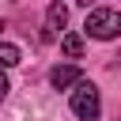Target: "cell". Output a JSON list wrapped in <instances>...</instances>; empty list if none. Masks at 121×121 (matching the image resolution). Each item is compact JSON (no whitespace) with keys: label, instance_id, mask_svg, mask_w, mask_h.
I'll return each instance as SVG.
<instances>
[{"label":"cell","instance_id":"3957f363","mask_svg":"<svg viewBox=\"0 0 121 121\" xmlns=\"http://www.w3.org/2000/svg\"><path fill=\"white\" fill-rule=\"evenodd\" d=\"M64 23H68V8H64L60 0H53V4H49V11H45V30H42V38H45V42H53V38L64 30Z\"/></svg>","mask_w":121,"mask_h":121},{"label":"cell","instance_id":"8992f818","mask_svg":"<svg viewBox=\"0 0 121 121\" xmlns=\"http://www.w3.org/2000/svg\"><path fill=\"white\" fill-rule=\"evenodd\" d=\"M19 45H8V42H0V68H11V64H19Z\"/></svg>","mask_w":121,"mask_h":121},{"label":"cell","instance_id":"277c9868","mask_svg":"<svg viewBox=\"0 0 121 121\" xmlns=\"http://www.w3.org/2000/svg\"><path fill=\"white\" fill-rule=\"evenodd\" d=\"M49 83H53L57 91H64V87H72V83H83V72H79L76 64H57V68L49 72Z\"/></svg>","mask_w":121,"mask_h":121},{"label":"cell","instance_id":"7a4b0ae2","mask_svg":"<svg viewBox=\"0 0 121 121\" xmlns=\"http://www.w3.org/2000/svg\"><path fill=\"white\" fill-rule=\"evenodd\" d=\"M72 110H76V117L79 121H95L98 117V110H102V102H98V91H95V83H79L76 87V95H72Z\"/></svg>","mask_w":121,"mask_h":121},{"label":"cell","instance_id":"52a82bcc","mask_svg":"<svg viewBox=\"0 0 121 121\" xmlns=\"http://www.w3.org/2000/svg\"><path fill=\"white\" fill-rule=\"evenodd\" d=\"M4 98H8V76L0 72V102H4Z\"/></svg>","mask_w":121,"mask_h":121},{"label":"cell","instance_id":"5b68a950","mask_svg":"<svg viewBox=\"0 0 121 121\" xmlns=\"http://www.w3.org/2000/svg\"><path fill=\"white\" fill-rule=\"evenodd\" d=\"M60 49H64V57L79 60V57H83V38H79V34H64V38H60Z\"/></svg>","mask_w":121,"mask_h":121},{"label":"cell","instance_id":"ba28073f","mask_svg":"<svg viewBox=\"0 0 121 121\" xmlns=\"http://www.w3.org/2000/svg\"><path fill=\"white\" fill-rule=\"evenodd\" d=\"M0 30H4V23H0Z\"/></svg>","mask_w":121,"mask_h":121},{"label":"cell","instance_id":"6da1fadb","mask_svg":"<svg viewBox=\"0 0 121 121\" xmlns=\"http://www.w3.org/2000/svg\"><path fill=\"white\" fill-rule=\"evenodd\" d=\"M83 30H87L91 38H98V42H110V38H117V34H121V11H110V8H95V11L87 15Z\"/></svg>","mask_w":121,"mask_h":121}]
</instances>
